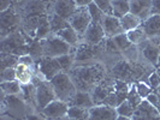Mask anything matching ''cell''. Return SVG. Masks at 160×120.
I'll return each instance as SVG.
<instances>
[{"instance_id":"f546056e","label":"cell","mask_w":160,"mask_h":120,"mask_svg":"<svg viewBox=\"0 0 160 120\" xmlns=\"http://www.w3.org/2000/svg\"><path fill=\"white\" fill-rule=\"evenodd\" d=\"M57 61L60 66L62 71L69 73L72 70V67H73V63L76 61V56L72 53H68V54H64V55L58 56Z\"/></svg>"},{"instance_id":"836d02e7","label":"cell","mask_w":160,"mask_h":120,"mask_svg":"<svg viewBox=\"0 0 160 120\" xmlns=\"http://www.w3.org/2000/svg\"><path fill=\"white\" fill-rule=\"evenodd\" d=\"M87 7H88L89 15H90V18H92V22H93V23H100V24L102 23V19H104V17L106 16V15H105L100 8L98 7V5H96L95 2H92Z\"/></svg>"},{"instance_id":"f907efd6","label":"cell","mask_w":160,"mask_h":120,"mask_svg":"<svg viewBox=\"0 0 160 120\" xmlns=\"http://www.w3.org/2000/svg\"><path fill=\"white\" fill-rule=\"evenodd\" d=\"M66 119H68V120H73V119H69V118H66Z\"/></svg>"},{"instance_id":"d6986e66","label":"cell","mask_w":160,"mask_h":120,"mask_svg":"<svg viewBox=\"0 0 160 120\" xmlns=\"http://www.w3.org/2000/svg\"><path fill=\"white\" fill-rule=\"evenodd\" d=\"M69 104L75 106V107H80V108H86V109H90L93 106H95L92 94L88 91H82V90H77L76 95L73 96V98Z\"/></svg>"},{"instance_id":"9a60e30c","label":"cell","mask_w":160,"mask_h":120,"mask_svg":"<svg viewBox=\"0 0 160 120\" xmlns=\"http://www.w3.org/2000/svg\"><path fill=\"white\" fill-rule=\"evenodd\" d=\"M152 0H130V12L137 16L142 22L151 16Z\"/></svg>"},{"instance_id":"30bf717a","label":"cell","mask_w":160,"mask_h":120,"mask_svg":"<svg viewBox=\"0 0 160 120\" xmlns=\"http://www.w3.org/2000/svg\"><path fill=\"white\" fill-rule=\"evenodd\" d=\"M148 40L160 47V15H151L142 22Z\"/></svg>"},{"instance_id":"ffe728a7","label":"cell","mask_w":160,"mask_h":120,"mask_svg":"<svg viewBox=\"0 0 160 120\" xmlns=\"http://www.w3.org/2000/svg\"><path fill=\"white\" fill-rule=\"evenodd\" d=\"M94 45L90 43H80L77 46V52L75 53L76 56V61H86V60H90L93 58H95V52H94Z\"/></svg>"},{"instance_id":"4fadbf2b","label":"cell","mask_w":160,"mask_h":120,"mask_svg":"<svg viewBox=\"0 0 160 120\" xmlns=\"http://www.w3.org/2000/svg\"><path fill=\"white\" fill-rule=\"evenodd\" d=\"M77 7L75 0H54L53 2V12L66 21L71 18Z\"/></svg>"},{"instance_id":"83f0119b","label":"cell","mask_w":160,"mask_h":120,"mask_svg":"<svg viewBox=\"0 0 160 120\" xmlns=\"http://www.w3.org/2000/svg\"><path fill=\"white\" fill-rule=\"evenodd\" d=\"M113 16L122 18L130 12V0H112Z\"/></svg>"},{"instance_id":"277c9868","label":"cell","mask_w":160,"mask_h":120,"mask_svg":"<svg viewBox=\"0 0 160 120\" xmlns=\"http://www.w3.org/2000/svg\"><path fill=\"white\" fill-rule=\"evenodd\" d=\"M42 49H43V56H51V58H58L68 53H71L72 46L63 39H60L57 34H51L47 39L41 40Z\"/></svg>"},{"instance_id":"3957f363","label":"cell","mask_w":160,"mask_h":120,"mask_svg":"<svg viewBox=\"0 0 160 120\" xmlns=\"http://www.w3.org/2000/svg\"><path fill=\"white\" fill-rule=\"evenodd\" d=\"M51 84L54 89V93L58 100L64 101L70 103L73 96L77 93V88L73 83L72 78L69 73L66 72H60L58 73L53 79L51 80Z\"/></svg>"},{"instance_id":"5bb4252c","label":"cell","mask_w":160,"mask_h":120,"mask_svg":"<svg viewBox=\"0 0 160 120\" xmlns=\"http://www.w3.org/2000/svg\"><path fill=\"white\" fill-rule=\"evenodd\" d=\"M106 37V34L104 31V28L100 23H93L88 26L86 34L83 35V40L87 43H90V45H94V46H98L100 45L104 39Z\"/></svg>"},{"instance_id":"4316f807","label":"cell","mask_w":160,"mask_h":120,"mask_svg":"<svg viewBox=\"0 0 160 120\" xmlns=\"http://www.w3.org/2000/svg\"><path fill=\"white\" fill-rule=\"evenodd\" d=\"M48 18H49V25H51V31H52V34H57V32L64 30L65 28L70 26L69 21H66V19L62 18L60 16L56 15L54 12L51 16H48Z\"/></svg>"},{"instance_id":"e575fe53","label":"cell","mask_w":160,"mask_h":120,"mask_svg":"<svg viewBox=\"0 0 160 120\" xmlns=\"http://www.w3.org/2000/svg\"><path fill=\"white\" fill-rule=\"evenodd\" d=\"M127 100H128V102L131 104L135 109L138 107V104L143 101V98H142V97L140 96V94L137 93L136 85H135V84H132V85L130 87V90H129V93H128V97H127Z\"/></svg>"},{"instance_id":"44dd1931","label":"cell","mask_w":160,"mask_h":120,"mask_svg":"<svg viewBox=\"0 0 160 120\" xmlns=\"http://www.w3.org/2000/svg\"><path fill=\"white\" fill-rule=\"evenodd\" d=\"M17 72V80L23 85V84H29L32 83V80L35 78V70H32L30 67L25 66L23 64H18L16 66Z\"/></svg>"},{"instance_id":"4dcf8cb0","label":"cell","mask_w":160,"mask_h":120,"mask_svg":"<svg viewBox=\"0 0 160 120\" xmlns=\"http://www.w3.org/2000/svg\"><path fill=\"white\" fill-rule=\"evenodd\" d=\"M88 115H89V109L75 107V106H70L69 107V111H68L66 118L73 120H88Z\"/></svg>"},{"instance_id":"b9f144b4","label":"cell","mask_w":160,"mask_h":120,"mask_svg":"<svg viewBox=\"0 0 160 120\" xmlns=\"http://www.w3.org/2000/svg\"><path fill=\"white\" fill-rule=\"evenodd\" d=\"M146 100H147L151 104H153L154 107H157L158 109L160 108V98H159V96H158L157 93H154V91H153L152 94L148 96Z\"/></svg>"},{"instance_id":"5b68a950","label":"cell","mask_w":160,"mask_h":120,"mask_svg":"<svg viewBox=\"0 0 160 120\" xmlns=\"http://www.w3.org/2000/svg\"><path fill=\"white\" fill-rule=\"evenodd\" d=\"M34 79H35V82L32 80V83L36 87V107L40 111H42L46 106H48L52 101L56 100L57 96L51 82L42 79V78L41 79L34 78Z\"/></svg>"},{"instance_id":"f6af8a7d","label":"cell","mask_w":160,"mask_h":120,"mask_svg":"<svg viewBox=\"0 0 160 120\" xmlns=\"http://www.w3.org/2000/svg\"><path fill=\"white\" fill-rule=\"evenodd\" d=\"M75 2L78 7H87L92 2H94V0H75Z\"/></svg>"},{"instance_id":"ac0fdd59","label":"cell","mask_w":160,"mask_h":120,"mask_svg":"<svg viewBox=\"0 0 160 120\" xmlns=\"http://www.w3.org/2000/svg\"><path fill=\"white\" fill-rule=\"evenodd\" d=\"M142 54L146 58V60L148 63H151L152 65L157 66V63H158V59L160 56V47L157 46L155 43H153L152 41L147 40L144 41L142 45Z\"/></svg>"},{"instance_id":"f1b7e54d","label":"cell","mask_w":160,"mask_h":120,"mask_svg":"<svg viewBox=\"0 0 160 120\" xmlns=\"http://www.w3.org/2000/svg\"><path fill=\"white\" fill-rule=\"evenodd\" d=\"M1 93H2V96L18 95L22 93V84L17 79L11 80V82H2L1 83Z\"/></svg>"},{"instance_id":"ee69618b","label":"cell","mask_w":160,"mask_h":120,"mask_svg":"<svg viewBox=\"0 0 160 120\" xmlns=\"http://www.w3.org/2000/svg\"><path fill=\"white\" fill-rule=\"evenodd\" d=\"M151 15H160V0H152Z\"/></svg>"},{"instance_id":"60d3db41","label":"cell","mask_w":160,"mask_h":120,"mask_svg":"<svg viewBox=\"0 0 160 120\" xmlns=\"http://www.w3.org/2000/svg\"><path fill=\"white\" fill-rule=\"evenodd\" d=\"M19 64L25 65V66L30 67V69H32V70H34V69H36V61H35V59H34L30 54L19 56Z\"/></svg>"},{"instance_id":"9c48e42d","label":"cell","mask_w":160,"mask_h":120,"mask_svg":"<svg viewBox=\"0 0 160 120\" xmlns=\"http://www.w3.org/2000/svg\"><path fill=\"white\" fill-rule=\"evenodd\" d=\"M69 107H70V104L68 102H64V101H60V100L56 98L48 106H46L41 111V113L49 119H64L68 115Z\"/></svg>"},{"instance_id":"603a6c76","label":"cell","mask_w":160,"mask_h":120,"mask_svg":"<svg viewBox=\"0 0 160 120\" xmlns=\"http://www.w3.org/2000/svg\"><path fill=\"white\" fill-rule=\"evenodd\" d=\"M57 35H58L60 39H63L65 42H68L72 47H77V46L80 45L81 36L76 32V30H75L73 28H71V26H68V28H65L64 30L57 32Z\"/></svg>"},{"instance_id":"d4e9b609","label":"cell","mask_w":160,"mask_h":120,"mask_svg":"<svg viewBox=\"0 0 160 120\" xmlns=\"http://www.w3.org/2000/svg\"><path fill=\"white\" fill-rule=\"evenodd\" d=\"M127 36H128L129 41L134 45V46H140L142 45L144 41L148 40L147 37V34L144 31V28L142 25H140L136 29H132L130 31L127 32Z\"/></svg>"},{"instance_id":"74e56055","label":"cell","mask_w":160,"mask_h":120,"mask_svg":"<svg viewBox=\"0 0 160 120\" xmlns=\"http://www.w3.org/2000/svg\"><path fill=\"white\" fill-rule=\"evenodd\" d=\"M135 85H136L137 93L140 94V96H141L143 100H146V98L153 93V89L149 87V84H147V83H144V82L135 83Z\"/></svg>"},{"instance_id":"f35d334b","label":"cell","mask_w":160,"mask_h":120,"mask_svg":"<svg viewBox=\"0 0 160 120\" xmlns=\"http://www.w3.org/2000/svg\"><path fill=\"white\" fill-rule=\"evenodd\" d=\"M1 83L2 82H11V80L17 79V72L16 67H8L5 70H1Z\"/></svg>"},{"instance_id":"8fae6325","label":"cell","mask_w":160,"mask_h":120,"mask_svg":"<svg viewBox=\"0 0 160 120\" xmlns=\"http://www.w3.org/2000/svg\"><path fill=\"white\" fill-rule=\"evenodd\" d=\"M117 109L108 104H95L89 109L88 120H116Z\"/></svg>"},{"instance_id":"bcb514c9","label":"cell","mask_w":160,"mask_h":120,"mask_svg":"<svg viewBox=\"0 0 160 120\" xmlns=\"http://www.w3.org/2000/svg\"><path fill=\"white\" fill-rule=\"evenodd\" d=\"M27 120H43L40 115H29Z\"/></svg>"},{"instance_id":"8d00e7d4","label":"cell","mask_w":160,"mask_h":120,"mask_svg":"<svg viewBox=\"0 0 160 120\" xmlns=\"http://www.w3.org/2000/svg\"><path fill=\"white\" fill-rule=\"evenodd\" d=\"M94 2L106 16H112L113 15L112 0H94Z\"/></svg>"},{"instance_id":"484cf974","label":"cell","mask_w":160,"mask_h":120,"mask_svg":"<svg viewBox=\"0 0 160 120\" xmlns=\"http://www.w3.org/2000/svg\"><path fill=\"white\" fill-rule=\"evenodd\" d=\"M4 97V104H8V109L11 108L12 111V114L16 112V113H23L24 112V101L18 98L17 95H8V96H2Z\"/></svg>"},{"instance_id":"e0dca14e","label":"cell","mask_w":160,"mask_h":120,"mask_svg":"<svg viewBox=\"0 0 160 120\" xmlns=\"http://www.w3.org/2000/svg\"><path fill=\"white\" fill-rule=\"evenodd\" d=\"M22 2H24L23 7H22L24 17L46 15L47 7H46V4L43 2V0H25Z\"/></svg>"},{"instance_id":"7c38bea8","label":"cell","mask_w":160,"mask_h":120,"mask_svg":"<svg viewBox=\"0 0 160 120\" xmlns=\"http://www.w3.org/2000/svg\"><path fill=\"white\" fill-rule=\"evenodd\" d=\"M132 120H160V111L147 100H143L135 109Z\"/></svg>"},{"instance_id":"2e32d148","label":"cell","mask_w":160,"mask_h":120,"mask_svg":"<svg viewBox=\"0 0 160 120\" xmlns=\"http://www.w3.org/2000/svg\"><path fill=\"white\" fill-rule=\"evenodd\" d=\"M102 28L106 34V37H114L117 35H119L122 32H124L123 26L120 23V19L116 16H105L102 19Z\"/></svg>"},{"instance_id":"7a4b0ae2","label":"cell","mask_w":160,"mask_h":120,"mask_svg":"<svg viewBox=\"0 0 160 120\" xmlns=\"http://www.w3.org/2000/svg\"><path fill=\"white\" fill-rule=\"evenodd\" d=\"M32 39L28 37L21 29L12 32L1 40V53L22 56L29 54V46Z\"/></svg>"},{"instance_id":"681fc988","label":"cell","mask_w":160,"mask_h":120,"mask_svg":"<svg viewBox=\"0 0 160 120\" xmlns=\"http://www.w3.org/2000/svg\"><path fill=\"white\" fill-rule=\"evenodd\" d=\"M13 1H19V2H22V1H25V0H13Z\"/></svg>"},{"instance_id":"52a82bcc","label":"cell","mask_w":160,"mask_h":120,"mask_svg":"<svg viewBox=\"0 0 160 120\" xmlns=\"http://www.w3.org/2000/svg\"><path fill=\"white\" fill-rule=\"evenodd\" d=\"M36 70L40 73L41 78L48 82H51L58 73L63 72L57 61V58L51 56H43L39 61H36Z\"/></svg>"},{"instance_id":"7dc6e473","label":"cell","mask_w":160,"mask_h":120,"mask_svg":"<svg viewBox=\"0 0 160 120\" xmlns=\"http://www.w3.org/2000/svg\"><path fill=\"white\" fill-rule=\"evenodd\" d=\"M116 120H132V118H128V117H122V115H118Z\"/></svg>"},{"instance_id":"8992f818","label":"cell","mask_w":160,"mask_h":120,"mask_svg":"<svg viewBox=\"0 0 160 120\" xmlns=\"http://www.w3.org/2000/svg\"><path fill=\"white\" fill-rule=\"evenodd\" d=\"M21 15L16 8L12 7L1 12L0 15V26H1V39L6 37L8 35L17 31L19 29Z\"/></svg>"},{"instance_id":"d590c367","label":"cell","mask_w":160,"mask_h":120,"mask_svg":"<svg viewBox=\"0 0 160 120\" xmlns=\"http://www.w3.org/2000/svg\"><path fill=\"white\" fill-rule=\"evenodd\" d=\"M116 109H117L118 115H122V117H128V118H132L134 112H135V108L129 103L128 100L123 101V102H122V103H120Z\"/></svg>"},{"instance_id":"6da1fadb","label":"cell","mask_w":160,"mask_h":120,"mask_svg":"<svg viewBox=\"0 0 160 120\" xmlns=\"http://www.w3.org/2000/svg\"><path fill=\"white\" fill-rule=\"evenodd\" d=\"M76 88L82 91L92 93L99 83L105 79V70L101 65H80L77 67H72L69 72Z\"/></svg>"},{"instance_id":"c3c4849f","label":"cell","mask_w":160,"mask_h":120,"mask_svg":"<svg viewBox=\"0 0 160 120\" xmlns=\"http://www.w3.org/2000/svg\"><path fill=\"white\" fill-rule=\"evenodd\" d=\"M157 70H160V56H159V59H158V63H157Z\"/></svg>"},{"instance_id":"ab89813d","label":"cell","mask_w":160,"mask_h":120,"mask_svg":"<svg viewBox=\"0 0 160 120\" xmlns=\"http://www.w3.org/2000/svg\"><path fill=\"white\" fill-rule=\"evenodd\" d=\"M148 84L154 91L158 88H160V74L158 72H153L152 74L148 77Z\"/></svg>"},{"instance_id":"d6a6232c","label":"cell","mask_w":160,"mask_h":120,"mask_svg":"<svg viewBox=\"0 0 160 120\" xmlns=\"http://www.w3.org/2000/svg\"><path fill=\"white\" fill-rule=\"evenodd\" d=\"M112 39H113V41H114V43H116V46L118 47V49H119L120 52L128 50L131 46H134V45L129 41L128 36H127V32H122V34L114 36Z\"/></svg>"},{"instance_id":"7bdbcfd3","label":"cell","mask_w":160,"mask_h":120,"mask_svg":"<svg viewBox=\"0 0 160 120\" xmlns=\"http://www.w3.org/2000/svg\"><path fill=\"white\" fill-rule=\"evenodd\" d=\"M12 5H13V0H1V2H0V12H4L8 8H11Z\"/></svg>"},{"instance_id":"1f68e13d","label":"cell","mask_w":160,"mask_h":120,"mask_svg":"<svg viewBox=\"0 0 160 120\" xmlns=\"http://www.w3.org/2000/svg\"><path fill=\"white\" fill-rule=\"evenodd\" d=\"M1 70H5L8 67H16L19 64V56L8 53H1Z\"/></svg>"},{"instance_id":"cb8c5ba5","label":"cell","mask_w":160,"mask_h":120,"mask_svg":"<svg viewBox=\"0 0 160 120\" xmlns=\"http://www.w3.org/2000/svg\"><path fill=\"white\" fill-rule=\"evenodd\" d=\"M120 23L123 26V30L124 32H128L132 29H136L140 25H142V21L138 18L137 16H135L134 13L129 12L124 17L120 18Z\"/></svg>"},{"instance_id":"ba28073f","label":"cell","mask_w":160,"mask_h":120,"mask_svg":"<svg viewBox=\"0 0 160 120\" xmlns=\"http://www.w3.org/2000/svg\"><path fill=\"white\" fill-rule=\"evenodd\" d=\"M69 23H70V26L76 30V32L81 37H83L88 26L92 24V18L89 15L88 7H77L75 13L69 19Z\"/></svg>"},{"instance_id":"7402d4cb","label":"cell","mask_w":160,"mask_h":120,"mask_svg":"<svg viewBox=\"0 0 160 120\" xmlns=\"http://www.w3.org/2000/svg\"><path fill=\"white\" fill-rule=\"evenodd\" d=\"M112 72L117 79L125 80L127 78H130L135 71L132 70V67L130 66L128 61H120V63H118L113 67Z\"/></svg>"}]
</instances>
